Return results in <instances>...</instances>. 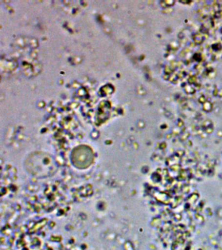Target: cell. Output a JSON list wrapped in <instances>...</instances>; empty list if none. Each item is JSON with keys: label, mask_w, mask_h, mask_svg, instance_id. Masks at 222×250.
Instances as JSON below:
<instances>
[{"label": "cell", "mask_w": 222, "mask_h": 250, "mask_svg": "<svg viewBox=\"0 0 222 250\" xmlns=\"http://www.w3.org/2000/svg\"><path fill=\"white\" fill-rule=\"evenodd\" d=\"M32 173L36 174V175L40 173L42 176L50 175L55 168L54 162L50 160H46L44 158L42 159V161H34L32 162Z\"/></svg>", "instance_id": "cell-1"}]
</instances>
